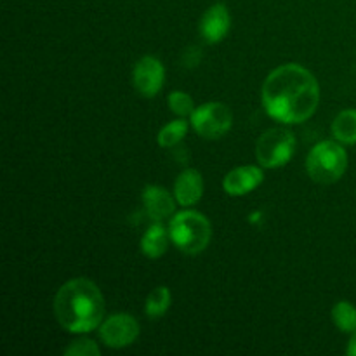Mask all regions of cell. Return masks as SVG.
<instances>
[{"mask_svg":"<svg viewBox=\"0 0 356 356\" xmlns=\"http://www.w3.org/2000/svg\"><path fill=\"white\" fill-rule=\"evenodd\" d=\"M169 232L163 228L162 222H155L146 229V233L141 238V250L149 259H159L165 254L167 245H169Z\"/></svg>","mask_w":356,"mask_h":356,"instance_id":"13","label":"cell"},{"mask_svg":"<svg viewBox=\"0 0 356 356\" xmlns=\"http://www.w3.org/2000/svg\"><path fill=\"white\" fill-rule=\"evenodd\" d=\"M169 235L174 245L188 256L207 249L212 238V226L204 214L197 211L177 212L169 225Z\"/></svg>","mask_w":356,"mask_h":356,"instance_id":"3","label":"cell"},{"mask_svg":"<svg viewBox=\"0 0 356 356\" xmlns=\"http://www.w3.org/2000/svg\"><path fill=\"white\" fill-rule=\"evenodd\" d=\"M99 348L94 341L90 339H79L73 341L65 350L66 356H99Z\"/></svg>","mask_w":356,"mask_h":356,"instance_id":"19","label":"cell"},{"mask_svg":"<svg viewBox=\"0 0 356 356\" xmlns=\"http://www.w3.org/2000/svg\"><path fill=\"white\" fill-rule=\"evenodd\" d=\"M232 16L225 3H214L204 13L200 19V35L207 44H218L228 35Z\"/></svg>","mask_w":356,"mask_h":356,"instance_id":"9","label":"cell"},{"mask_svg":"<svg viewBox=\"0 0 356 356\" xmlns=\"http://www.w3.org/2000/svg\"><path fill=\"white\" fill-rule=\"evenodd\" d=\"M204 195V177L197 169H186L177 176L174 184V197L183 207H191Z\"/></svg>","mask_w":356,"mask_h":356,"instance_id":"12","label":"cell"},{"mask_svg":"<svg viewBox=\"0 0 356 356\" xmlns=\"http://www.w3.org/2000/svg\"><path fill=\"white\" fill-rule=\"evenodd\" d=\"M191 125L200 138L219 139L232 129L233 113L226 104L212 101L195 108L191 113Z\"/></svg>","mask_w":356,"mask_h":356,"instance_id":"6","label":"cell"},{"mask_svg":"<svg viewBox=\"0 0 356 356\" xmlns=\"http://www.w3.org/2000/svg\"><path fill=\"white\" fill-rule=\"evenodd\" d=\"M296 138L287 129H268L261 134L256 145L257 162L266 169L284 167L294 155Z\"/></svg>","mask_w":356,"mask_h":356,"instance_id":"5","label":"cell"},{"mask_svg":"<svg viewBox=\"0 0 356 356\" xmlns=\"http://www.w3.org/2000/svg\"><path fill=\"white\" fill-rule=\"evenodd\" d=\"M104 298L99 287L87 278H73L59 287L54 298V316L72 334L92 332L103 323Z\"/></svg>","mask_w":356,"mask_h":356,"instance_id":"2","label":"cell"},{"mask_svg":"<svg viewBox=\"0 0 356 356\" xmlns=\"http://www.w3.org/2000/svg\"><path fill=\"white\" fill-rule=\"evenodd\" d=\"M261 101L275 120L302 124L315 115L320 103V86L312 72L301 65H282L263 83Z\"/></svg>","mask_w":356,"mask_h":356,"instance_id":"1","label":"cell"},{"mask_svg":"<svg viewBox=\"0 0 356 356\" xmlns=\"http://www.w3.org/2000/svg\"><path fill=\"white\" fill-rule=\"evenodd\" d=\"M348 169V153L339 141H322L312 148L306 159V170L318 184L337 183Z\"/></svg>","mask_w":356,"mask_h":356,"instance_id":"4","label":"cell"},{"mask_svg":"<svg viewBox=\"0 0 356 356\" xmlns=\"http://www.w3.org/2000/svg\"><path fill=\"white\" fill-rule=\"evenodd\" d=\"M170 301H172V294H170V291L167 287H156L155 291L149 292L145 305V312L148 315V318H162L167 313V309L170 308Z\"/></svg>","mask_w":356,"mask_h":356,"instance_id":"15","label":"cell"},{"mask_svg":"<svg viewBox=\"0 0 356 356\" xmlns=\"http://www.w3.org/2000/svg\"><path fill=\"white\" fill-rule=\"evenodd\" d=\"M138 320L131 315H125V313H117L99 325V337L104 346L115 348V350L131 346L138 339Z\"/></svg>","mask_w":356,"mask_h":356,"instance_id":"7","label":"cell"},{"mask_svg":"<svg viewBox=\"0 0 356 356\" xmlns=\"http://www.w3.org/2000/svg\"><path fill=\"white\" fill-rule=\"evenodd\" d=\"M332 320L337 329L344 334L356 332V308L351 302L339 301L332 308Z\"/></svg>","mask_w":356,"mask_h":356,"instance_id":"16","label":"cell"},{"mask_svg":"<svg viewBox=\"0 0 356 356\" xmlns=\"http://www.w3.org/2000/svg\"><path fill=\"white\" fill-rule=\"evenodd\" d=\"M332 134L343 145H356V110H344L337 115L332 124Z\"/></svg>","mask_w":356,"mask_h":356,"instance_id":"14","label":"cell"},{"mask_svg":"<svg viewBox=\"0 0 356 356\" xmlns=\"http://www.w3.org/2000/svg\"><path fill=\"white\" fill-rule=\"evenodd\" d=\"M263 170L256 165H242L229 170L222 181V188L232 197H243L263 183Z\"/></svg>","mask_w":356,"mask_h":356,"instance_id":"10","label":"cell"},{"mask_svg":"<svg viewBox=\"0 0 356 356\" xmlns=\"http://www.w3.org/2000/svg\"><path fill=\"white\" fill-rule=\"evenodd\" d=\"M346 353L350 356H356V332L353 334V337L350 339V344H348Z\"/></svg>","mask_w":356,"mask_h":356,"instance_id":"20","label":"cell"},{"mask_svg":"<svg viewBox=\"0 0 356 356\" xmlns=\"http://www.w3.org/2000/svg\"><path fill=\"white\" fill-rule=\"evenodd\" d=\"M188 134V122L183 120L179 117V120H174L170 124L163 125L159 132V145L162 148H172L177 143H181L184 139V136Z\"/></svg>","mask_w":356,"mask_h":356,"instance_id":"17","label":"cell"},{"mask_svg":"<svg viewBox=\"0 0 356 356\" xmlns=\"http://www.w3.org/2000/svg\"><path fill=\"white\" fill-rule=\"evenodd\" d=\"M176 197L169 193L165 188L159 184H148L143 191V204H145L146 214L155 222H162L163 219L170 218L176 211Z\"/></svg>","mask_w":356,"mask_h":356,"instance_id":"11","label":"cell"},{"mask_svg":"<svg viewBox=\"0 0 356 356\" xmlns=\"http://www.w3.org/2000/svg\"><path fill=\"white\" fill-rule=\"evenodd\" d=\"M169 106L177 117H188L195 111V103L191 99L190 94L186 92H181V90H174V92L169 94Z\"/></svg>","mask_w":356,"mask_h":356,"instance_id":"18","label":"cell"},{"mask_svg":"<svg viewBox=\"0 0 356 356\" xmlns=\"http://www.w3.org/2000/svg\"><path fill=\"white\" fill-rule=\"evenodd\" d=\"M134 87L141 96L155 97L162 90L163 80H165V70L160 59L153 56H145L139 59L132 72Z\"/></svg>","mask_w":356,"mask_h":356,"instance_id":"8","label":"cell"}]
</instances>
